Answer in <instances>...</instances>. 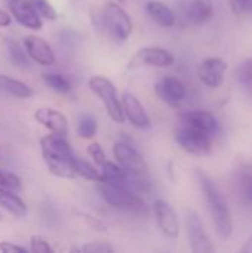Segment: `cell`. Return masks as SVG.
Instances as JSON below:
<instances>
[{"label": "cell", "instance_id": "1", "mask_svg": "<svg viewBox=\"0 0 252 253\" xmlns=\"http://www.w3.org/2000/svg\"><path fill=\"white\" fill-rule=\"evenodd\" d=\"M196 176L218 236L223 240H229L233 233V219L224 194L221 193L218 185L212 181V178H209L206 173L198 170Z\"/></svg>", "mask_w": 252, "mask_h": 253}, {"label": "cell", "instance_id": "2", "mask_svg": "<svg viewBox=\"0 0 252 253\" xmlns=\"http://www.w3.org/2000/svg\"><path fill=\"white\" fill-rule=\"evenodd\" d=\"M40 150L43 162L53 176L71 179L76 176L73 169V150L64 136L50 133L40 139Z\"/></svg>", "mask_w": 252, "mask_h": 253}, {"label": "cell", "instance_id": "3", "mask_svg": "<svg viewBox=\"0 0 252 253\" xmlns=\"http://www.w3.org/2000/svg\"><path fill=\"white\" fill-rule=\"evenodd\" d=\"M95 27L107 34L110 39L116 42H125L129 39L134 24L132 19L129 18L128 12L114 1L105 3L100 12L94 16Z\"/></svg>", "mask_w": 252, "mask_h": 253}, {"label": "cell", "instance_id": "4", "mask_svg": "<svg viewBox=\"0 0 252 253\" xmlns=\"http://www.w3.org/2000/svg\"><path fill=\"white\" fill-rule=\"evenodd\" d=\"M100 184V193L104 202L116 209H128L135 212L146 211V202L141 199L140 193L134 191L128 185L126 179H116V181H102Z\"/></svg>", "mask_w": 252, "mask_h": 253}, {"label": "cell", "instance_id": "5", "mask_svg": "<svg viewBox=\"0 0 252 253\" xmlns=\"http://www.w3.org/2000/svg\"><path fill=\"white\" fill-rule=\"evenodd\" d=\"M88 87L91 89L92 93H95L101 99L107 114L110 116V119L113 122H116L119 125L125 122L122 101H120L117 90L111 80H108L104 76H92L88 80Z\"/></svg>", "mask_w": 252, "mask_h": 253}, {"label": "cell", "instance_id": "6", "mask_svg": "<svg viewBox=\"0 0 252 253\" xmlns=\"http://www.w3.org/2000/svg\"><path fill=\"white\" fill-rule=\"evenodd\" d=\"M175 142L192 156H208L211 153V136L187 125H181L175 130Z\"/></svg>", "mask_w": 252, "mask_h": 253}, {"label": "cell", "instance_id": "7", "mask_svg": "<svg viewBox=\"0 0 252 253\" xmlns=\"http://www.w3.org/2000/svg\"><path fill=\"white\" fill-rule=\"evenodd\" d=\"M113 156H114L117 165L122 169H125L128 173H134V175H146L147 173V165H146L143 156L128 141H117L113 145Z\"/></svg>", "mask_w": 252, "mask_h": 253}, {"label": "cell", "instance_id": "8", "mask_svg": "<svg viewBox=\"0 0 252 253\" xmlns=\"http://www.w3.org/2000/svg\"><path fill=\"white\" fill-rule=\"evenodd\" d=\"M157 98L169 107L181 105L187 98V86L183 80L174 76H165L154 84Z\"/></svg>", "mask_w": 252, "mask_h": 253}, {"label": "cell", "instance_id": "9", "mask_svg": "<svg viewBox=\"0 0 252 253\" xmlns=\"http://www.w3.org/2000/svg\"><path fill=\"white\" fill-rule=\"evenodd\" d=\"M175 64V56L165 47L159 46H147L140 49L135 56L131 59V68L138 65L156 67V68H168Z\"/></svg>", "mask_w": 252, "mask_h": 253}, {"label": "cell", "instance_id": "10", "mask_svg": "<svg viewBox=\"0 0 252 253\" xmlns=\"http://www.w3.org/2000/svg\"><path fill=\"white\" fill-rule=\"evenodd\" d=\"M187 236L190 242V248L195 253H212L215 252V248L205 230V225L201 219V216L196 212L187 213Z\"/></svg>", "mask_w": 252, "mask_h": 253}, {"label": "cell", "instance_id": "11", "mask_svg": "<svg viewBox=\"0 0 252 253\" xmlns=\"http://www.w3.org/2000/svg\"><path fill=\"white\" fill-rule=\"evenodd\" d=\"M120 101H122V110H123L125 120H128L138 130H147L151 127V120H150L144 105L135 95L125 92L122 95Z\"/></svg>", "mask_w": 252, "mask_h": 253}, {"label": "cell", "instance_id": "12", "mask_svg": "<svg viewBox=\"0 0 252 253\" xmlns=\"http://www.w3.org/2000/svg\"><path fill=\"white\" fill-rule=\"evenodd\" d=\"M226 71H227L226 61L218 56H211L199 64L198 77L206 87L217 89L223 84Z\"/></svg>", "mask_w": 252, "mask_h": 253}, {"label": "cell", "instance_id": "13", "mask_svg": "<svg viewBox=\"0 0 252 253\" xmlns=\"http://www.w3.org/2000/svg\"><path fill=\"white\" fill-rule=\"evenodd\" d=\"M153 211L162 234L168 239L175 240L180 236V222L174 208L165 200H156L153 205Z\"/></svg>", "mask_w": 252, "mask_h": 253}, {"label": "cell", "instance_id": "14", "mask_svg": "<svg viewBox=\"0 0 252 253\" xmlns=\"http://www.w3.org/2000/svg\"><path fill=\"white\" fill-rule=\"evenodd\" d=\"M4 4L9 10V15L25 28L40 30L43 27L42 18L30 4L28 0H4Z\"/></svg>", "mask_w": 252, "mask_h": 253}, {"label": "cell", "instance_id": "15", "mask_svg": "<svg viewBox=\"0 0 252 253\" xmlns=\"http://www.w3.org/2000/svg\"><path fill=\"white\" fill-rule=\"evenodd\" d=\"M24 47H25L28 58L39 65L50 67L56 62V58H55L52 47L49 46V43L45 39H42L39 36H34V34L25 36L24 37Z\"/></svg>", "mask_w": 252, "mask_h": 253}, {"label": "cell", "instance_id": "16", "mask_svg": "<svg viewBox=\"0 0 252 253\" xmlns=\"http://www.w3.org/2000/svg\"><path fill=\"white\" fill-rule=\"evenodd\" d=\"M34 119L37 120V123L45 126L52 133L67 138V135H68V120H67L65 114L61 113L59 110L49 108V107L37 108L34 111Z\"/></svg>", "mask_w": 252, "mask_h": 253}, {"label": "cell", "instance_id": "17", "mask_svg": "<svg viewBox=\"0 0 252 253\" xmlns=\"http://www.w3.org/2000/svg\"><path fill=\"white\" fill-rule=\"evenodd\" d=\"M180 120H181L183 125L199 129V130L208 133L209 136L215 135L218 132V129H220V123H218L217 117L208 110H189V111H184L180 116Z\"/></svg>", "mask_w": 252, "mask_h": 253}, {"label": "cell", "instance_id": "18", "mask_svg": "<svg viewBox=\"0 0 252 253\" xmlns=\"http://www.w3.org/2000/svg\"><path fill=\"white\" fill-rule=\"evenodd\" d=\"M215 13V6L212 0H192L184 12L186 19L192 25H205L208 24Z\"/></svg>", "mask_w": 252, "mask_h": 253}, {"label": "cell", "instance_id": "19", "mask_svg": "<svg viewBox=\"0 0 252 253\" xmlns=\"http://www.w3.org/2000/svg\"><path fill=\"white\" fill-rule=\"evenodd\" d=\"M146 13L159 27L171 28V27H174L177 24L175 12L160 0H149L146 3Z\"/></svg>", "mask_w": 252, "mask_h": 253}, {"label": "cell", "instance_id": "20", "mask_svg": "<svg viewBox=\"0 0 252 253\" xmlns=\"http://www.w3.org/2000/svg\"><path fill=\"white\" fill-rule=\"evenodd\" d=\"M0 208L16 218H22L27 215V205L24 203V200L16 194V191L4 187H0Z\"/></svg>", "mask_w": 252, "mask_h": 253}, {"label": "cell", "instance_id": "21", "mask_svg": "<svg viewBox=\"0 0 252 253\" xmlns=\"http://www.w3.org/2000/svg\"><path fill=\"white\" fill-rule=\"evenodd\" d=\"M0 93L12 96V98L27 99L33 96L34 90L21 80L12 79L10 76H6V74H0Z\"/></svg>", "mask_w": 252, "mask_h": 253}, {"label": "cell", "instance_id": "22", "mask_svg": "<svg viewBox=\"0 0 252 253\" xmlns=\"http://www.w3.org/2000/svg\"><path fill=\"white\" fill-rule=\"evenodd\" d=\"M236 181H238V191L242 200L247 205L252 206V165H244L239 169L236 175Z\"/></svg>", "mask_w": 252, "mask_h": 253}, {"label": "cell", "instance_id": "23", "mask_svg": "<svg viewBox=\"0 0 252 253\" xmlns=\"http://www.w3.org/2000/svg\"><path fill=\"white\" fill-rule=\"evenodd\" d=\"M73 169H74L76 175H79L88 181H92V182H101L102 181V175H101L100 168L89 163L88 160L74 157L73 159Z\"/></svg>", "mask_w": 252, "mask_h": 253}, {"label": "cell", "instance_id": "24", "mask_svg": "<svg viewBox=\"0 0 252 253\" xmlns=\"http://www.w3.org/2000/svg\"><path fill=\"white\" fill-rule=\"evenodd\" d=\"M43 82H45V84L49 89H52L56 93L67 95V93L71 92V83L62 74H58V73H45L43 74Z\"/></svg>", "mask_w": 252, "mask_h": 253}, {"label": "cell", "instance_id": "25", "mask_svg": "<svg viewBox=\"0 0 252 253\" xmlns=\"http://www.w3.org/2000/svg\"><path fill=\"white\" fill-rule=\"evenodd\" d=\"M7 56L15 67L25 68L30 65V58L25 52V47L16 40H7Z\"/></svg>", "mask_w": 252, "mask_h": 253}, {"label": "cell", "instance_id": "26", "mask_svg": "<svg viewBox=\"0 0 252 253\" xmlns=\"http://www.w3.org/2000/svg\"><path fill=\"white\" fill-rule=\"evenodd\" d=\"M98 132V122L92 117V116H83L79 120L77 125V133L85 138V139H91L97 135Z\"/></svg>", "mask_w": 252, "mask_h": 253}, {"label": "cell", "instance_id": "27", "mask_svg": "<svg viewBox=\"0 0 252 253\" xmlns=\"http://www.w3.org/2000/svg\"><path fill=\"white\" fill-rule=\"evenodd\" d=\"M28 1L34 7V10L39 13L40 18H45V19H49V21H55L58 18V12L50 4L49 0H28Z\"/></svg>", "mask_w": 252, "mask_h": 253}, {"label": "cell", "instance_id": "28", "mask_svg": "<svg viewBox=\"0 0 252 253\" xmlns=\"http://www.w3.org/2000/svg\"><path fill=\"white\" fill-rule=\"evenodd\" d=\"M236 77L244 87H252V58L245 59L239 65L236 71Z\"/></svg>", "mask_w": 252, "mask_h": 253}, {"label": "cell", "instance_id": "29", "mask_svg": "<svg viewBox=\"0 0 252 253\" xmlns=\"http://www.w3.org/2000/svg\"><path fill=\"white\" fill-rule=\"evenodd\" d=\"M30 252L33 253H52L53 248L49 245V242L40 236V234H33L30 239Z\"/></svg>", "mask_w": 252, "mask_h": 253}, {"label": "cell", "instance_id": "30", "mask_svg": "<svg viewBox=\"0 0 252 253\" xmlns=\"http://www.w3.org/2000/svg\"><path fill=\"white\" fill-rule=\"evenodd\" d=\"M71 251H79V252H89V253H111L114 252V248L110 243L105 242H91L83 245L79 249H71Z\"/></svg>", "mask_w": 252, "mask_h": 253}, {"label": "cell", "instance_id": "31", "mask_svg": "<svg viewBox=\"0 0 252 253\" xmlns=\"http://www.w3.org/2000/svg\"><path fill=\"white\" fill-rule=\"evenodd\" d=\"M0 187L9 188L12 191H19L21 190V179L7 170H0Z\"/></svg>", "mask_w": 252, "mask_h": 253}, {"label": "cell", "instance_id": "32", "mask_svg": "<svg viewBox=\"0 0 252 253\" xmlns=\"http://www.w3.org/2000/svg\"><path fill=\"white\" fill-rule=\"evenodd\" d=\"M88 156L94 160L95 166H98V168H101L107 162V157H105V153H104L102 147L100 144H97V142H94V144H91L88 147Z\"/></svg>", "mask_w": 252, "mask_h": 253}, {"label": "cell", "instance_id": "33", "mask_svg": "<svg viewBox=\"0 0 252 253\" xmlns=\"http://www.w3.org/2000/svg\"><path fill=\"white\" fill-rule=\"evenodd\" d=\"M0 251L3 253H27L28 249H25L24 246L19 245H13L10 242H1L0 243Z\"/></svg>", "mask_w": 252, "mask_h": 253}, {"label": "cell", "instance_id": "34", "mask_svg": "<svg viewBox=\"0 0 252 253\" xmlns=\"http://www.w3.org/2000/svg\"><path fill=\"white\" fill-rule=\"evenodd\" d=\"M229 4H230V9L238 13V15H242L244 13V9H242V0H229Z\"/></svg>", "mask_w": 252, "mask_h": 253}, {"label": "cell", "instance_id": "35", "mask_svg": "<svg viewBox=\"0 0 252 253\" xmlns=\"http://www.w3.org/2000/svg\"><path fill=\"white\" fill-rule=\"evenodd\" d=\"M10 21H12V16L9 15V12L0 9V27H7V25H10Z\"/></svg>", "mask_w": 252, "mask_h": 253}, {"label": "cell", "instance_id": "36", "mask_svg": "<svg viewBox=\"0 0 252 253\" xmlns=\"http://www.w3.org/2000/svg\"><path fill=\"white\" fill-rule=\"evenodd\" d=\"M241 252L242 253H252V234L247 239V242H245V245L242 246V249H241Z\"/></svg>", "mask_w": 252, "mask_h": 253}, {"label": "cell", "instance_id": "37", "mask_svg": "<svg viewBox=\"0 0 252 253\" xmlns=\"http://www.w3.org/2000/svg\"><path fill=\"white\" fill-rule=\"evenodd\" d=\"M242 9L244 13H252V0H242Z\"/></svg>", "mask_w": 252, "mask_h": 253}, {"label": "cell", "instance_id": "38", "mask_svg": "<svg viewBox=\"0 0 252 253\" xmlns=\"http://www.w3.org/2000/svg\"><path fill=\"white\" fill-rule=\"evenodd\" d=\"M3 219V213H1V209H0V221Z\"/></svg>", "mask_w": 252, "mask_h": 253}]
</instances>
